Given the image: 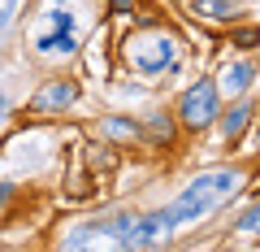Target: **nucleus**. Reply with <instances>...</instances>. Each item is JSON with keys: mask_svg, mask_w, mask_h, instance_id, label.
<instances>
[{"mask_svg": "<svg viewBox=\"0 0 260 252\" xmlns=\"http://www.w3.org/2000/svg\"><path fill=\"white\" fill-rule=\"evenodd\" d=\"M182 48L186 44L160 18L143 13L139 26L121 39L117 52H121V66H126L130 74H139V78H165V74H174V70L182 66Z\"/></svg>", "mask_w": 260, "mask_h": 252, "instance_id": "1", "label": "nucleus"}, {"mask_svg": "<svg viewBox=\"0 0 260 252\" xmlns=\"http://www.w3.org/2000/svg\"><path fill=\"white\" fill-rule=\"evenodd\" d=\"M243 183H247V174H243L239 165L200 170V174L178 191V200L169 205L174 226H195V222H204V217H213L221 205H230V200L243 191Z\"/></svg>", "mask_w": 260, "mask_h": 252, "instance_id": "2", "label": "nucleus"}, {"mask_svg": "<svg viewBox=\"0 0 260 252\" xmlns=\"http://www.w3.org/2000/svg\"><path fill=\"white\" fill-rule=\"evenodd\" d=\"M221 104H225V96L217 87V78H195L191 87H182V96L174 104V118L186 135H204L208 126H217Z\"/></svg>", "mask_w": 260, "mask_h": 252, "instance_id": "3", "label": "nucleus"}, {"mask_svg": "<svg viewBox=\"0 0 260 252\" xmlns=\"http://www.w3.org/2000/svg\"><path fill=\"white\" fill-rule=\"evenodd\" d=\"M78 96H83V87H78V78H48L44 87H39L35 96H30V118H61L65 109H74Z\"/></svg>", "mask_w": 260, "mask_h": 252, "instance_id": "4", "label": "nucleus"}, {"mask_svg": "<svg viewBox=\"0 0 260 252\" xmlns=\"http://www.w3.org/2000/svg\"><path fill=\"white\" fill-rule=\"evenodd\" d=\"M260 78V66L251 61V57H234V61H225L221 74H217V87H221L225 100H239V96L251 92V83Z\"/></svg>", "mask_w": 260, "mask_h": 252, "instance_id": "5", "label": "nucleus"}, {"mask_svg": "<svg viewBox=\"0 0 260 252\" xmlns=\"http://www.w3.org/2000/svg\"><path fill=\"white\" fill-rule=\"evenodd\" d=\"M251 122H256V104H251L247 96H239V100H230V109H221L217 126H221V139H225V148H239Z\"/></svg>", "mask_w": 260, "mask_h": 252, "instance_id": "6", "label": "nucleus"}, {"mask_svg": "<svg viewBox=\"0 0 260 252\" xmlns=\"http://www.w3.org/2000/svg\"><path fill=\"white\" fill-rule=\"evenodd\" d=\"M186 13L195 22H213V26H234L243 18L239 0H186Z\"/></svg>", "mask_w": 260, "mask_h": 252, "instance_id": "7", "label": "nucleus"}, {"mask_svg": "<svg viewBox=\"0 0 260 252\" xmlns=\"http://www.w3.org/2000/svg\"><path fill=\"white\" fill-rule=\"evenodd\" d=\"M139 126H143V139L152 148H174V139H178V118L174 113H148Z\"/></svg>", "mask_w": 260, "mask_h": 252, "instance_id": "8", "label": "nucleus"}, {"mask_svg": "<svg viewBox=\"0 0 260 252\" xmlns=\"http://www.w3.org/2000/svg\"><path fill=\"white\" fill-rule=\"evenodd\" d=\"M78 52V31H44V35L35 39V57H74Z\"/></svg>", "mask_w": 260, "mask_h": 252, "instance_id": "9", "label": "nucleus"}, {"mask_svg": "<svg viewBox=\"0 0 260 252\" xmlns=\"http://www.w3.org/2000/svg\"><path fill=\"white\" fill-rule=\"evenodd\" d=\"M100 135L109 144H126V148H130V144L143 139V126L135 118H126V113H113V118H100Z\"/></svg>", "mask_w": 260, "mask_h": 252, "instance_id": "10", "label": "nucleus"}, {"mask_svg": "<svg viewBox=\"0 0 260 252\" xmlns=\"http://www.w3.org/2000/svg\"><path fill=\"white\" fill-rule=\"evenodd\" d=\"M234 231H243V235H256V239H260V196L251 200V205L243 209L239 217H234Z\"/></svg>", "mask_w": 260, "mask_h": 252, "instance_id": "11", "label": "nucleus"}, {"mask_svg": "<svg viewBox=\"0 0 260 252\" xmlns=\"http://www.w3.org/2000/svg\"><path fill=\"white\" fill-rule=\"evenodd\" d=\"M230 48H243V52H247V48H260V26H239V22H234L230 26Z\"/></svg>", "mask_w": 260, "mask_h": 252, "instance_id": "12", "label": "nucleus"}, {"mask_svg": "<svg viewBox=\"0 0 260 252\" xmlns=\"http://www.w3.org/2000/svg\"><path fill=\"white\" fill-rule=\"evenodd\" d=\"M87 165H91V174L100 170V174H113L117 170V157H109V148H95L91 157H87Z\"/></svg>", "mask_w": 260, "mask_h": 252, "instance_id": "13", "label": "nucleus"}, {"mask_svg": "<svg viewBox=\"0 0 260 252\" xmlns=\"http://www.w3.org/2000/svg\"><path fill=\"white\" fill-rule=\"evenodd\" d=\"M139 9V0H109V18H130Z\"/></svg>", "mask_w": 260, "mask_h": 252, "instance_id": "14", "label": "nucleus"}, {"mask_svg": "<svg viewBox=\"0 0 260 252\" xmlns=\"http://www.w3.org/2000/svg\"><path fill=\"white\" fill-rule=\"evenodd\" d=\"M13 9H18V0H0V35H5V26L13 22Z\"/></svg>", "mask_w": 260, "mask_h": 252, "instance_id": "15", "label": "nucleus"}, {"mask_svg": "<svg viewBox=\"0 0 260 252\" xmlns=\"http://www.w3.org/2000/svg\"><path fill=\"white\" fill-rule=\"evenodd\" d=\"M13 196H18V187H13V183H0V213L13 205Z\"/></svg>", "mask_w": 260, "mask_h": 252, "instance_id": "16", "label": "nucleus"}, {"mask_svg": "<svg viewBox=\"0 0 260 252\" xmlns=\"http://www.w3.org/2000/svg\"><path fill=\"white\" fill-rule=\"evenodd\" d=\"M5 118H9V96L0 92V126H5Z\"/></svg>", "mask_w": 260, "mask_h": 252, "instance_id": "17", "label": "nucleus"}]
</instances>
